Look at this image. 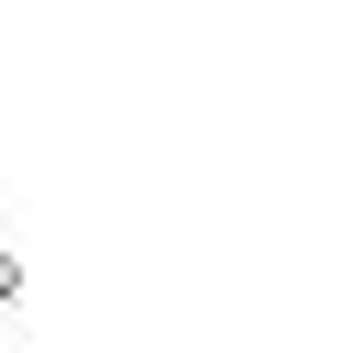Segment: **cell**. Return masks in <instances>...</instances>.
Listing matches in <instances>:
<instances>
[{
  "instance_id": "6da1fadb",
  "label": "cell",
  "mask_w": 353,
  "mask_h": 353,
  "mask_svg": "<svg viewBox=\"0 0 353 353\" xmlns=\"http://www.w3.org/2000/svg\"><path fill=\"white\" fill-rule=\"evenodd\" d=\"M22 331V243H0V342Z\"/></svg>"
}]
</instances>
